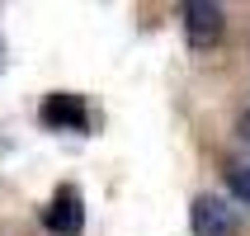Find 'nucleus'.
<instances>
[{
  "label": "nucleus",
  "instance_id": "1",
  "mask_svg": "<svg viewBox=\"0 0 250 236\" xmlns=\"http://www.w3.org/2000/svg\"><path fill=\"white\" fill-rule=\"evenodd\" d=\"M42 227L52 236H81L85 232V208H81V194L71 184H62L52 194V203L42 208Z\"/></svg>",
  "mask_w": 250,
  "mask_h": 236
},
{
  "label": "nucleus",
  "instance_id": "2",
  "mask_svg": "<svg viewBox=\"0 0 250 236\" xmlns=\"http://www.w3.org/2000/svg\"><path fill=\"white\" fill-rule=\"evenodd\" d=\"M189 227H194V236H236V213L227 208V198L198 194L189 208Z\"/></svg>",
  "mask_w": 250,
  "mask_h": 236
},
{
  "label": "nucleus",
  "instance_id": "3",
  "mask_svg": "<svg viewBox=\"0 0 250 236\" xmlns=\"http://www.w3.org/2000/svg\"><path fill=\"white\" fill-rule=\"evenodd\" d=\"M222 5H212V0H189L184 5V33H189V43L194 47H212V43L222 38Z\"/></svg>",
  "mask_w": 250,
  "mask_h": 236
},
{
  "label": "nucleus",
  "instance_id": "4",
  "mask_svg": "<svg viewBox=\"0 0 250 236\" xmlns=\"http://www.w3.org/2000/svg\"><path fill=\"white\" fill-rule=\"evenodd\" d=\"M42 118L52 128H62V132H81L85 128V104L76 95H62V90H57V95H47V104H42Z\"/></svg>",
  "mask_w": 250,
  "mask_h": 236
},
{
  "label": "nucleus",
  "instance_id": "5",
  "mask_svg": "<svg viewBox=\"0 0 250 236\" xmlns=\"http://www.w3.org/2000/svg\"><path fill=\"white\" fill-rule=\"evenodd\" d=\"M227 184H231V194H236L241 203H250V166H246V161L227 166Z\"/></svg>",
  "mask_w": 250,
  "mask_h": 236
},
{
  "label": "nucleus",
  "instance_id": "6",
  "mask_svg": "<svg viewBox=\"0 0 250 236\" xmlns=\"http://www.w3.org/2000/svg\"><path fill=\"white\" fill-rule=\"evenodd\" d=\"M241 137H246V147H250V113L241 118Z\"/></svg>",
  "mask_w": 250,
  "mask_h": 236
},
{
  "label": "nucleus",
  "instance_id": "7",
  "mask_svg": "<svg viewBox=\"0 0 250 236\" xmlns=\"http://www.w3.org/2000/svg\"><path fill=\"white\" fill-rule=\"evenodd\" d=\"M0 66H5V43H0Z\"/></svg>",
  "mask_w": 250,
  "mask_h": 236
}]
</instances>
